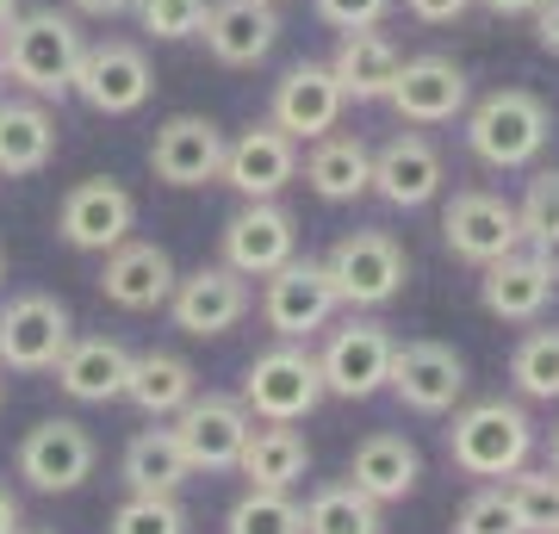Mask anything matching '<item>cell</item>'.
Returning <instances> with one entry per match:
<instances>
[{
	"label": "cell",
	"instance_id": "22",
	"mask_svg": "<svg viewBox=\"0 0 559 534\" xmlns=\"http://www.w3.org/2000/svg\"><path fill=\"white\" fill-rule=\"evenodd\" d=\"M200 38L224 69H249V62H261L274 50L280 13H274V0H212L200 20Z\"/></svg>",
	"mask_w": 559,
	"mask_h": 534
},
{
	"label": "cell",
	"instance_id": "25",
	"mask_svg": "<svg viewBox=\"0 0 559 534\" xmlns=\"http://www.w3.org/2000/svg\"><path fill=\"white\" fill-rule=\"evenodd\" d=\"M50 373H57V385L75 397V404H106V397H124L131 355H124V342H112V336H75Z\"/></svg>",
	"mask_w": 559,
	"mask_h": 534
},
{
	"label": "cell",
	"instance_id": "14",
	"mask_svg": "<svg viewBox=\"0 0 559 534\" xmlns=\"http://www.w3.org/2000/svg\"><path fill=\"white\" fill-rule=\"evenodd\" d=\"M94 460H100V448H94V436L81 429L75 416H44L38 429H25L20 441V478L32 485V491H75L81 478L94 473Z\"/></svg>",
	"mask_w": 559,
	"mask_h": 534
},
{
	"label": "cell",
	"instance_id": "28",
	"mask_svg": "<svg viewBox=\"0 0 559 534\" xmlns=\"http://www.w3.org/2000/svg\"><path fill=\"white\" fill-rule=\"evenodd\" d=\"M305 466H311V448H305V436L293 423H261V429H249L242 460H237V473L255 491H293L305 478Z\"/></svg>",
	"mask_w": 559,
	"mask_h": 534
},
{
	"label": "cell",
	"instance_id": "5",
	"mask_svg": "<svg viewBox=\"0 0 559 534\" xmlns=\"http://www.w3.org/2000/svg\"><path fill=\"white\" fill-rule=\"evenodd\" d=\"M323 373H318V355H305L299 342H280L267 355L249 360L242 373V411L261 416V423H299L323 404Z\"/></svg>",
	"mask_w": 559,
	"mask_h": 534
},
{
	"label": "cell",
	"instance_id": "47",
	"mask_svg": "<svg viewBox=\"0 0 559 534\" xmlns=\"http://www.w3.org/2000/svg\"><path fill=\"white\" fill-rule=\"evenodd\" d=\"M0 534H20V497L0 485Z\"/></svg>",
	"mask_w": 559,
	"mask_h": 534
},
{
	"label": "cell",
	"instance_id": "49",
	"mask_svg": "<svg viewBox=\"0 0 559 534\" xmlns=\"http://www.w3.org/2000/svg\"><path fill=\"white\" fill-rule=\"evenodd\" d=\"M0 404H7V367H0Z\"/></svg>",
	"mask_w": 559,
	"mask_h": 534
},
{
	"label": "cell",
	"instance_id": "53",
	"mask_svg": "<svg viewBox=\"0 0 559 534\" xmlns=\"http://www.w3.org/2000/svg\"><path fill=\"white\" fill-rule=\"evenodd\" d=\"M0 81H7V69H0Z\"/></svg>",
	"mask_w": 559,
	"mask_h": 534
},
{
	"label": "cell",
	"instance_id": "8",
	"mask_svg": "<svg viewBox=\"0 0 559 534\" xmlns=\"http://www.w3.org/2000/svg\"><path fill=\"white\" fill-rule=\"evenodd\" d=\"M69 342H75L69 305L50 293H20L0 311V367L7 373H50Z\"/></svg>",
	"mask_w": 559,
	"mask_h": 534
},
{
	"label": "cell",
	"instance_id": "27",
	"mask_svg": "<svg viewBox=\"0 0 559 534\" xmlns=\"http://www.w3.org/2000/svg\"><path fill=\"white\" fill-rule=\"evenodd\" d=\"M417 478H423V460L404 436H367L348 460V485L367 491L373 503H404L417 491Z\"/></svg>",
	"mask_w": 559,
	"mask_h": 534
},
{
	"label": "cell",
	"instance_id": "11",
	"mask_svg": "<svg viewBox=\"0 0 559 534\" xmlns=\"http://www.w3.org/2000/svg\"><path fill=\"white\" fill-rule=\"evenodd\" d=\"M392 330L385 323H373V317H348L342 330H330V342H323L318 355V373H323V392L336 397H373L385 385V367H392Z\"/></svg>",
	"mask_w": 559,
	"mask_h": 534
},
{
	"label": "cell",
	"instance_id": "19",
	"mask_svg": "<svg viewBox=\"0 0 559 534\" xmlns=\"http://www.w3.org/2000/svg\"><path fill=\"white\" fill-rule=\"evenodd\" d=\"M342 106H348V99H342L330 62H293L274 87V124L293 143H318L323 131H336Z\"/></svg>",
	"mask_w": 559,
	"mask_h": 534
},
{
	"label": "cell",
	"instance_id": "4",
	"mask_svg": "<svg viewBox=\"0 0 559 534\" xmlns=\"http://www.w3.org/2000/svg\"><path fill=\"white\" fill-rule=\"evenodd\" d=\"M323 274H330V286H336L342 305H355V311H380V305H392V298L404 293L411 261H404V249H399L392 230H348V237L330 249Z\"/></svg>",
	"mask_w": 559,
	"mask_h": 534
},
{
	"label": "cell",
	"instance_id": "48",
	"mask_svg": "<svg viewBox=\"0 0 559 534\" xmlns=\"http://www.w3.org/2000/svg\"><path fill=\"white\" fill-rule=\"evenodd\" d=\"M13 13H20V0H0V32L13 25Z\"/></svg>",
	"mask_w": 559,
	"mask_h": 534
},
{
	"label": "cell",
	"instance_id": "36",
	"mask_svg": "<svg viewBox=\"0 0 559 534\" xmlns=\"http://www.w3.org/2000/svg\"><path fill=\"white\" fill-rule=\"evenodd\" d=\"M224 534H305L299 522V503L286 491H249L230 503V515H224Z\"/></svg>",
	"mask_w": 559,
	"mask_h": 534
},
{
	"label": "cell",
	"instance_id": "46",
	"mask_svg": "<svg viewBox=\"0 0 559 534\" xmlns=\"http://www.w3.org/2000/svg\"><path fill=\"white\" fill-rule=\"evenodd\" d=\"M535 261L547 268V274H554V286H559V230H554V237H540V242H535Z\"/></svg>",
	"mask_w": 559,
	"mask_h": 534
},
{
	"label": "cell",
	"instance_id": "17",
	"mask_svg": "<svg viewBox=\"0 0 559 534\" xmlns=\"http://www.w3.org/2000/svg\"><path fill=\"white\" fill-rule=\"evenodd\" d=\"M224 124L205 119V112H180V119H168L156 131V143H150V168H156V180H168V187H205V180L224 175Z\"/></svg>",
	"mask_w": 559,
	"mask_h": 534
},
{
	"label": "cell",
	"instance_id": "42",
	"mask_svg": "<svg viewBox=\"0 0 559 534\" xmlns=\"http://www.w3.org/2000/svg\"><path fill=\"white\" fill-rule=\"evenodd\" d=\"M466 7H473V0H404V13L423 20V25H454Z\"/></svg>",
	"mask_w": 559,
	"mask_h": 534
},
{
	"label": "cell",
	"instance_id": "10",
	"mask_svg": "<svg viewBox=\"0 0 559 534\" xmlns=\"http://www.w3.org/2000/svg\"><path fill=\"white\" fill-rule=\"evenodd\" d=\"M385 385L399 392L404 411L448 416L466 397V360L448 342H399L392 348V367H385Z\"/></svg>",
	"mask_w": 559,
	"mask_h": 534
},
{
	"label": "cell",
	"instance_id": "32",
	"mask_svg": "<svg viewBox=\"0 0 559 534\" xmlns=\"http://www.w3.org/2000/svg\"><path fill=\"white\" fill-rule=\"evenodd\" d=\"M187 478H193V466L180 454L175 429H143V436H131V448H124V485H131V491L175 497Z\"/></svg>",
	"mask_w": 559,
	"mask_h": 534
},
{
	"label": "cell",
	"instance_id": "2",
	"mask_svg": "<svg viewBox=\"0 0 559 534\" xmlns=\"http://www.w3.org/2000/svg\"><path fill=\"white\" fill-rule=\"evenodd\" d=\"M528 454H535V423H528L522 404L485 397V404L454 411L448 460H454L466 478H510L516 466H528Z\"/></svg>",
	"mask_w": 559,
	"mask_h": 534
},
{
	"label": "cell",
	"instance_id": "3",
	"mask_svg": "<svg viewBox=\"0 0 559 534\" xmlns=\"http://www.w3.org/2000/svg\"><path fill=\"white\" fill-rule=\"evenodd\" d=\"M547 138H554V112L528 87H498L466 112V150L485 168H528L547 150Z\"/></svg>",
	"mask_w": 559,
	"mask_h": 534
},
{
	"label": "cell",
	"instance_id": "37",
	"mask_svg": "<svg viewBox=\"0 0 559 534\" xmlns=\"http://www.w3.org/2000/svg\"><path fill=\"white\" fill-rule=\"evenodd\" d=\"M112 534H187V510H180L175 497L131 491L119 510H112Z\"/></svg>",
	"mask_w": 559,
	"mask_h": 534
},
{
	"label": "cell",
	"instance_id": "44",
	"mask_svg": "<svg viewBox=\"0 0 559 534\" xmlns=\"http://www.w3.org/2000/svg\"><path fill=\"white\" fill-rule=\"evenodd\" d=\"M69 7H75V13H87V20H124L138 0H69Z\"/></svg>",
	"mask_w": 559,
	"mask_h": 534
},
{
	"label": "cell",
	"instance_id": "7",
	"mask_svg": "<svg viewBox=\"0 0 559 534\" xmlns=\"http://www.w3.org/2000/svg\"><path fill=\"white\" fill-rule=\"evenodd\" d=\"M336 311H342V298H336V286H330V274H323V261H311V256H293L286 268L267 274V286H261V323H267L280 342H305Z\"/></svg>",
	"mask_w": 559,
	"mask_h": 534
},
{
	"label": "cell",
	"instance_id": "24",
	"mask_svg": "<svg viewBox=\"0 0 559 534\" xmlns=\"http://www.w3.org/2000/svg\"><path fill=\"white\" fill-rule=\"evenodd\" d=\"M479 298L485 311L503 317V323H535L547 311V298H554V274L535 261V249H510V256L485 261Z\"/></svg>",
	"mask_w": 559,
	"mask_h": 534
},
{
	"label": "cell",
	"instance_id": "41",
	"mask_svg": "<svg viewBox=\"0 0 559 534\" xmlns=\"http://www.w3.org/2000/svg\"><path fill=\"white\" fill-rule=\"evenodd\" d=\"M318 13L336 32H367V25H380L392 13V0H318Z\"/></svg>",
	"mask_w": 559,
	"mask_h": 534
},
{
	"label": "cell",
	"instance_id": "50",
	"mask_svg": "<svg viewBox=\"0 0 559 534\" xmlns=\"http://www.w3.org/2000/svg\"><path fill=\"white\" fill-rule=\"evenodd\" d=\"M554 473H559V429H554Z\"/></svg>",
	"mask_w": 559,
	"mask_h": 534
},
{
	"label": "cell",
	"instance_id": "33",
	"mask_svg": "<svg viewBox=\"0 0 559 534\" xmlns=\"http://www.w3.org/2000/svg\"><path fill=\"white\" fill-rule=\"evenodd\" d=\"M299 522H305V534H385V503H373L367 491H355L342 478V485H323L305 503Z\"/></svg>",
	"mask_w": 559,
	"mask_h": 534
},
{
	"label": "cell",
	"instance_id": "31",
	"mask_svg": "<svg viewBox=\"0 0 559 534\" xmlns=\"http://www.w3.org/2000/svg\"><path fill=\"white\" fill-rule=\"evenodd\" d=\"M200 392V379L180 355L168 348H150V355H131V373H124V397L138 404L143 416H175L187 397Z\"/></svg>",
	"mask_w": 559,
	"mask_h": 534
},
{
	"label": "cell",
	"instance_id": "43",
	"mask_svg": "<svg viewBox=\"0 0 559 534\" xmlns=\"http://www.w3.org/2000/svg\"><path fill=\"white\" fill-rule=\"evenodd\" d=\"M528 20H535V44L547 50V57H559V0H540Z\"/></svg>",
	"mask_w": 559,
	"mask_h": 534
},
{
	"label": "cell",
	"instance_id": "12",
	"mask_svg": "<svg viewBox=\"0 0 559 534\" xmlns=\"http://www.w3.org/2000/svg\"><path fill=\"white\" fill-rule=\"evenodd\" d=\"M299 256V224L280 199H242V212L224 224V268L242 280H267Z\"/></svg>",
	"mask_w": 559,
	"mask_h": 534
},
{
	"label": "cell",
	"instance_id": "52",
	"mask_svg": "<svg viewBox=\"0 0 559 534\" xmlns=\"http://www.w3.org/2000/svg\"><path fill=\"white\" fill-rule=\"evenodd\" d=\"M0 280H7V256H0Z\"/></svg>",
	"mask_w": 559,
	"mask_h": 534
},
{
	"label": "cell",
	"instance_id": "16",
	"mask_svg": "<svg viewBox=\"0 0 559 534\" xmlns=\"http://www.w3.org/2000/svg\"><path fill=\"white\" fill-rule=\"evenodd\" d=\"M168 317H175V330L187 336H224V330H237L242 317H249V280L230 274V268H193L187 280H175V293H168Z\"/></svg>",
	"mask_w": 559,
	"mask_h": 534
},
{
	"label": "cell",
	"instance_id": "29",
	"mask_svg": "<svg viewBox=\"0 0 559 534\" xmlns=\"http://www.w3.org/2000/svg\"><path fill=\"white\" fill-rule=\"evenodd\" d=\"M305 180H311V193L342 205V199H360L367 193V180H373V150L355 138V131H323L311 143V156H305Z\"/></svg>",
	"mask_w": 559,
	"mask_h": 534
},
{
	"label": "cell",
	"instance_id": "13",
	"mask_svg": "<svg viewBox=\"0 0 559 534\" xmlns=\"http://www.w3.org/2000/svg\"><path fill=\"white\" fill-rule=\"evenodd\" d=\"M441 237H448V249H454L460 261L485 268V261L522 249V224H516V205H510L503 193L466 187V193H454L448 205H441Z\"/></svg>",
	"mask_w": 559,
	"mask_h": 534
},
{
	"label": "cell",
	"instance_id": "26",
	"mask_svg": "<svg viewBox=\"0 0 559 534\" xmlns=\"http://www.w3.org/2000/svg\"><path fill=\"white\" fill-rule=\"evenodd\" d=\"M399 44L385 38V32H342L336 57H330V75H336L342 99H385L392 94V81H399Z\"/></svg>",
	"mask_w": 559,
	"mask_h": 534
},
{
	"label": "cell",
	"instance_id": "51",
	"mask_svg": "<svg viewBox=\"0 0 559 534\" xmlns=\"http://www.w3.org/2000/svg\"><path fill=\"white\" fill-rule=\"evenodd\" d=\"M20 534H57V529H20Z\"/></svg>",
	"mask_w": 559,
	"mask_h": 534
},
{
	"label": "cell",
	"instance_id": "1",
	"mask_svg": "<svg viewBox=\"0 0 559 534\" xmlns=\"http://www.w3.org/2000/svg\"><path fill=\"white\" fill-rule=\"evenodd\" d=\"M0 69L20 81L32 99H62L69 81H75V62L87 50V38L75 32L69 13L57 7H38V13H13V25L0 32Z\"/></svg>",
	"mask_w": 559,
	"mask_h": 534
},
{
	"label": "cell",
	"instance_id": "30",
	"mask_svg": "<svg viewBox=\"0 0 559 534\" xmlns=\"http://www.w3.org/2000/svg\"><path fill=\"white\" fill-rule=\"evenodd\" d=\"M57 156V119L44 99H0V175H38Z\"/></svg>",
	"mask_w": 559,
	"mask_h": 534
},
{
	"label": "cell",
	"instance_id": "6",
	"mask_svg": "<svg viewBox=\"0 0 559 534\" xmlns=\"http://www.w3.org/2000/svg\"><path fill=\"white\" fill-rule=\"evenodd\" d=\"M156 75H150V57H143L131 38H100L87 44L75 62V81H69V94L81 106H94L106 119H124V112H138L143 99H150Z\"/></svg>",
	"mask_w": 559,
	"mask_h": 534
},
{
	"label": "cell",
	"instance_id": "45",
	"mask_svg": "<svg viewBox=\"0 0 559 534\" xmlns=\"http://www.w3.org/2000/svg\"><path fill=\"white\" fill-rule=\"evenodd\" d=\"M485 7H491L498 20H528V13H535L540 0H485Z\"/></svg>",
	"mask_w": 559,
	"mask_h": 534
},
{
	"label": "cell",
	"instance_id": "20",
	"mask_svg": "<svg viewBox=\"0 0 559 534\" xmlns=\"http://www.w3.org/2000/svg\"><path fill=\"white\" fill-rule=\"evenodd\" d=\"M441 180H448V168H441L436 143L417 138V131H399L385 150H373V180H367V193H380L385 205H399V212H417V205H429V199L441 193Z\"/></svg>",
	"mask_w": 559,
	"mask_h": 534
},
{
	"label": "cell",
	"instance_id": "23",
	"mask_svg": "<svg viewBox=\"0 0 559 534\" xmlns=\"http://www.w3.org/2000/svg\"><path fill=\"white\" fill-rule=\"evenodd\" d=\"M175 261L162 242H131L124 237L119 249H106V268H100V293L119 305V311H156L168 305L175 293Z\"/></svg>",
	"mask_w": 559,
	"mask_h": 534
},
{
	"label": "cell",
	"instance_id": "34",
	"mask_svg": "<svg viewBox=\"0 0 559 534\" xmlns=\"http://www.w3.org/2000/svg\"><path fill=\"white\" fill-rule=\"evenodd\" d=\"M503 491H510V510H516L522 534H559V473L554 466L547 473L516 466V473L503 478Z\"/></svg>",
	"mask_w": 559,
	"mask_h": 534
},
{
	"label": "cell",
	"instance_id": "15",
	"mask_svg": "<svg viewBox=\"0 0 559 534\" xmlns=\"http://www.w3.org/2000/svg\"><path fill=\"white\" fill-rule=\"evenodd\" d=\"M131 224H138V199L124 193L119 180H75L69 193H62V212H57V230L69 249H94V256H106V249H119L124 237H131Z\"/></svg>",
	"mask_w": 559,
	"mask_h": 534
},
{
	"label": "cell",
	"instance_id": "40",
	"mask_svg": "<svg viewBox=\"0 0 559 534\" xmlns=\"http://www.w3.org/2000/svg\"><path fill=\"white\" fill-rule=\"evenodd\" d=\"M516 224H522V242H540L559 230V168L528 180V199L516 205Z\"/></svg>",
	"mask_w": 559,
	"mask_h": 534
},
{
	"label": "cell",
	"instance_id": "38",
	"mask_svg": "<svg viewBox=\"0 0 559 534\" xmlns=\"http://www.w3.org/2000/svg\"><path fill=\"white\" fill-rule=\"evenodd\" d=\"M205 7H212V0H138L131 13L143 20V32H150V38L180 44V38H193V32H200Z\"/></svg>",
	"mask_w": 559,
	"mask_h": 534
},
{
	"label": "cell",
	"instance_id": "39",
	"mask_svg": "<svg viewBox=\"0 0 559 534\" xmlns=\"http://www.w3.org/2000/svg\"><path fill=\"white\" fill-rule=\"evenodd\" d=\"M454 534H522L516 510H510V491H503V485L473 491L466 503H460V515H454Z\"/></svg>",
	"mask_w": 559,
	"mask_h": 534
},
{
	"label": "cell",
	"instance_id": "9",
	"mask_svg": "<svg viewBox=\"0 0 559 534\" xmlns=\"http://www.w3.org/2000/svg\"><path fill=\"white\" fill-rule=\"evenodd\" d=\"M255 429V416L242 411V397H218V392H193L175 411V441L193 473H230L242 460V441Z\"/></svg>",
	"mask_w": 559,
	"mask_h": 534
},
{
	"label": "cell",
	"instance_id": "35",
	"mask_svg": "<svg viewBox=\"0 0 559 534\" xmlns=\"http://www.w3.org/2000/svg\"><path fill=\"white\" fill-rule=\"evenodd\" d=\"M510 379H516L522 397H540L554 404L559 397V330H528L510 355Z\"/></svg>",
	"mask_w": 559,
	"mask_h": 534
},
{
	"label": "cell",
	"instance_id": "21",
	"mask_svg": "<svg viewBox=\"0 0 559 534\" xmlns=\"http://www.w3.org/2000/svg\"><path fill=\"white\" fill-rule=\"evenodd\" d=\"M299 175V143L286 138L274 119L249 124L237 143H224V175L242 199H280V187Z\"/></svg>",
	"mask_w": 559,
	"mask_h": 534
},
{
	"label": "cell",
	"instance_id": "18",
	"mask_svg": "<svg viewBox=\"0 0 559 534\" xmlns=\"http://www.w3.org/2000/svg\"><path fill=\"white\" fill-rule=\"evenodd\" d=\"M466 69L454 57H411L399 62V81H392V112L404 124H448L466 112Z\"/></svg>",
	"mask_w": 559,
	"mask_h": 534
}]
</instances>
